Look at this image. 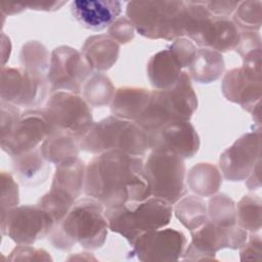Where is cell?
Instances as JSON below:
<instances>
[{"instance_id":"cell-34","label":"cell","mask_w":262,"mask_h":262,"mask_svg":"<svg viewBox=\"0 0 262 262\" xmlns=\"http://www.w3.org/2000/svg\"><path fill=\"white\" fill-rule=\"evenodd\" d=\"M19 190L14 177L6 171L1 172V215L18 206Z\"/></svg>"},{"instance_id":"cell-43","label":"cell","mask_w":262,"mask_h":262,"mask_svg":"<svg viewBox=\"0 0 262 262\" xmlns=\"http://www.w3.org/2000/svg\"><path fill=\"white\" fill-rule=\"evenodd\" d=\"M246 186L249 190H255L261 187V159L246 178Z\"/></svg>"},{"instance_id":"cell-10","label":"cell","mask_w":262,"mask_h":262,"mask_svg":"<svg viewBox=\"0 0 262 262\" xmlns=\"http://www.w3.org/2000/svg\"><path fill=\"white\" fill-rule=\"evenodd\" d=\"M191 241L185 248L183 261L215 260L216 253L223 249L237 250L248 238V232L237 224L220 226L209 219L198 229L189 231Z\"/></svg>"},{"instance_id":"cell-13","label":"cell","mask_w":262,"mask_h":262,"mask_svg":"<svg viewBox=\"0 0 262 262\" xmlns=\"http://www.w3.org/2000/svg\"><path fill=\"white\" fill-rule=\"evenodd\" d=\"M47 77L39 76L20 68L1 67V100L26 108H38L47 99Z\"/></svg>"},{"instance_id":"cell-35","label":"cell","mask_w":262,"mask_h":262,"mask_svg":"<svg viewBox=\"0 0 262 262\" xmlns=\"http://www.w3.org/2000/svg\"><path fill=\"white\" fill-rule=\"evenodd\" d=\"M107 35L119 45H124L134 39L135 29L127 16H119L107 28Z\"/></svg>"},{"instance_id":"cell-36","label":"cell","mask_w":262,"mask_h":262,"mask_svg":"<svg viewBox=\"0 0 262 262\" xmlns=\"http://www.w3.org/2000/svg\"><path fill=\"white\" fill-rule=\"evenodd\" d=\"M1 108V138L0 141L6 139L10 136L13 129L15 128L19 118L20 111L18 106L1 100L0 102Z\"/></svg>"},{"instance_id":"cell-29","label":"cell","mask_w":262,"mask_h":262,"mask_svg":"<svg viewBox=\"0 0 262 262\" xmlns=\"http://www.w3.org/2000/svg\"><path fill=\"white\" fill-rule=\"evenodd\" d=\"M116 88L103 73L94 72L84 83L81 95L92 107H102L111 103Z\"/></svg>"},{"instance_id":"cell-21","label":"cell","mask_w":262,"mask_h":262,"mask_svg":"<svg viewBox=\"0 0 262 262\" xmlns=\"http://www.w3.org/2000/svg\"><path fill=\"white\" fill-rule=\"evenodd\" d=\"M150 97V90L144 87L123 86L116 89L110 103L113 116L136 122L145 111Z\"/></svg>"},{"instance_id":"cell-27","label":"cell","mask_w":262,"mask_h":262,"mask_svg":"<svg viewBox=\"0 0 262 262\" xmlns=\"http://www.w3.org/2000/svg\"><path fill=\"white\" fill-rule=\"evenodd\" d=\"M222 184V174L217 166L211 163H198L186 174V186L201 198L212 196Z\"/></svg>"},{"instance_id":"cell-25","label":"cell","mask_w":262,"mask_h":262,"mask_svg":"<svg viewBox=\"0 0 262 262\" xmlns=\"http://www.w3.org/2000/svg\"><path fill=\"white\" fill-rule=\"evenodd\" d=\"M225 62L220 52L200 47L188 67V76L190 80L200 84H210L224 74Z\"/></svg>"},{"instance_id":"cell-15","label":"cell","mask_w":262,"mask_h":262,"mask_svg":"<svg viewBox=\"0 0 262 262\" xmlns=\"http://www.w3.org/2000/svg\"><path fill=\"white\" fill-rule=\"evenodd\" d=\"M261 130H252L238 137L219 157V170L231 182L246 180L260 160Z\"/></svg>"},{"instance_id":"cell-45","label":"cell","mask_w":262,"mask_h":262,"mask_svg":"<svg viewBox=\"0 0 262 262\" xmlns=\"http://www.w3.org/2000/svg\"><path fill=\"white\" fill-rule=\"evenodd\" d=\"M68 261H73V260H84V261H96L97 259L91 255V253L88 252H83V253H75V255H71L70 257L67 258Z\"/></svg>"},{"instance_id":"cell-37","label":"cell","mask_w":262,"mask_h":262,"mask_svg":"<svg viewBox=\"0 0 262 262\" xmlns=\"http://www.w3.org/2000/svg\"><path fill=\"white\" fill-rule=\"evenodd\" d=\"M8 261H52L51 256L44 249L32 245H17L7 257Z\"/></svg>"},{"instance_id":"cell-11","label":"cell","mask_w":262,"mask_h":262,"mask_svg":"<svg viewBox=\"0 0 262 262\" xmlns=\"http://www.w3.org/2000/svg\"><path fill=\"white\" fill-rule=\"evenodd\" d=\"M94 73L83 53L69 45L55 47L50 53L47 81L50 93L69 91L81 94L82 87Z\"/></svg>"},{"instance_id":"cell-6","label":"cell","mask_w":262,"mask_h":262,"mask_svg":"<svg viewBox=\"0 0 262 262\" xmlns=\"http://www.w3.org/2000/svg\"><path fill=\"white\" fill-rule=\"evenodd\" d=\"M172 213V205L154 196L119 208L104 209L108 229L122 235L130 246L141 234L167 226Z\"/></svg>"},{"instance_id":"cell-2","label":"cell","mask_w":262,"mask_h":262,"mask_svg":"<svg viewBox=\"0 0 262 262\" xmlns=\"http://www.w3.org/2000/svg\"><path fill=\"white\" fill-rule=\"evenodd\" d=\"M107 231L108 224L103 205L86 195L79 199L63 219L55 225L48 235V241L60 251H69L76 245L94 251L104 245Z\"/></svg>"},{"instance_id":"cell-4","label":"cell","mask_w":262,"mask_h":262,"mask_svg":"<svg viewBox=\"0 0 262 262\" xmlns=\"http://www.w3.org/2000/svg\"><path fill=\"white\" fill-rule=\"evenodd\" d=\"M126 15L135 31L144 38L174 41L184 37V1H130Z\"/></svg>"},{"instance_id":"cell-32","label":"cell","mask_w":262,"mask_h":262,"mask_svg":"<svg viewBox=\"0 0 262 262\" xmlns=\"http://www.w3.org/2000/svg\"><path fill=\"white\" fill-rule=\"evenodd\" d=\"M208 219L220 226L236 224V209L234 201L226 193H215L207 205Z\"/></svg>"},{"instance_id":"cell-17","label":"cell","mask_w":262,"mask_h":262,"mask_svg":"<svg viewBox=\"0 0 262 262\" xmlns=\"http://www.w3.org/2000/svg\"><path fill=\"white\" fill-rule=\"evenodd\" d=\"M261 67L243 63L242 67L227 71L221 81L223 96L230 102L239 104L251 113L261 104Z\"/></svg>"},{"instance_id":"cell-40","label":"cell","mask_w":262,"mask_h":262,"mask_svg":"<svg viewBox=\"0 0 262 262\" xmlns=\"http://www.w3.org/2000/svg\"><path fill=\"white\" fill-rule=\"evenodd\" d=\"M261 47V36L259 32L254 31H241L239 41L234 49L241 57L245 56L251 51L260 49Z\"/></svg>"},{"instance_id":"cell-33","label":"cell","mask_w":262,"mask_h":262,"mask_svg":"<svg viewBox=\"0 0 262 262\" xmlns=\"http://www.w3.org/2000/svg\"><path fill=\"white\" fill-rule=\"evenodd\" d=\"M231 20L239 31L258 32L262 24V2L243 1L236 6Z\"/></svg>"},{"instance_id":"cell-41","label":"cell","mask_w":262,"mask_h":262,"mask_svg":"<svg viewBox=\"0 0 262 262\" xmlns=\"http://www.w3.org/2000/svg\"><path fill=\"white\" fill-rule=\"evenodd\" d=\"M205 3L212 16L229 18L239 1H205Z\"/></svg>"},{"instance_id":"cell-19","label":"cell","mask_w":262,"mask_h":262,"mask_svg":"<svg viewBox=\"0 0 262 262\" xmlns=\"http://www.w3.org/2000/svg\"><path fill=\"white\" fill-rule=\"evenodd\" d=\"M241 31L229 18L209 16L193 24L186 37L198 46L220 53L236 48Z\"/></svg>"},{"instance_id":"cell-28","label":"cell","mask_w":262,"mask_h":262,"mask_svg":"<svg viewBox=\"0 0 262 262\" xmlns=\"http://www.w3.org/2000/svg\"><path fill=\"white\" fill-rule=\"evenodd\" d=\"M173 212L178 221L189 231L198 229L208 220L207 204L196 194L182 196L175 203Z\"/></svg>"},{"instance_id":"cell-20","label":"cell","mask_w":262,"mask_h":262,"mask_svg":"<svg viewBox=\"0 0 262 262\" xmlns=\"http://www.w3.org/2000/svg\"><path fill=\"white\" fill-rule=\"evenodd\" d=\"M70 9L80 26L93 32H100L119 17L122 12V2L118 0H75L71 2Z\"/></svg>"},{"instance_id":"cell-7","label":"cell","mask_w":262,"mask_h":262,"mask_svg":"<svg viewBox=\"0 0 262 262\" xmlns=\"http://www.w3.org/2000/svg\"><path fill=\"white\" fill-rule=\"evenodd\" d=\"M86 165L78 157L55 166L51 186L37 205L44 209L58 224L80 199L85 185Z\"/></svg>"},{"instance_id":"cell-16","label":"cell","mask_w":262,"mask_h":262,"mask_svg":"<svg viewBox=\"0 0 262 262\" xmlns=\"http://www.w3.org/2000/svg\"><path fill=\"white\" fill-rule=\"evenodd\" d=\"M51 132L43 108H27L20 114L10 136L0 141L1 148L8 156L15 157L39 147Z\"/></svg>"},{"instance_id":"cell-44","label":"cell","mask_w":262,"mask_h":262,"mask_svg":"<svg viewBox=\"0 0 262 262\" xmlns=\"http://www.w3.org/2000/svg\"><path fill=\"white\" fill-rule=\"evenodd\" d=\"M27 9L26 4H19V3H7V2H2L1 3V14L4 16L8 15H14L17 13L23 12L24 10Z\"/></svg>"},{"instance_id":"cell-23","label":"cell","mask_w":262,"mask_h":262,"mask_svg":"<svg viewBox=\"0 0 262 262\" xmlns=\"http://www.w3.org/2000/svg\"><path fill=\"white\" fill-rule=\"evenodd\" d=\"M94 72L103 73L115 66L120 54V45L107 34L88 37L81 49Z\"/></svg>"},{"instance_id":"cell-24","label":"cell","mask_w":262,"mask_h":262,"mask_svg":"<svg viewBox=\"0 0 262 262\" xmlns=\"http://www.w3.org/2000/svg\"><path fill=\"white\" fill-rule=\"evenodd\" d=\"M12 158V170L26 186L43 183L50 174V163L43 157L40 146Z\"/></svg>"},{"instance_id":"cell-18","label":"cell","mask_w":262,"mask_h":262,"mask_svg":"<svg viewBox=\"0 0 262 262\" xmlns=\"http://www.w3.org/2000/svg\"><path fill=\"white\" fill-rule=\"evenodd\" d=\"M148 137L150 150L171 152L183 160L192 158L200 149L199 134L189 121L170 122Z\"/></svg>"},{"instance_id":"cell-8","label":"cell","mask_w":262,"mask_h":262,"mask_svg":"<svg viewBox=\"0 0 262 262\" xmlns=\"http://www.w3.org/2000/svg\"><path fill=\"white\" fill-rule=\"evenodd\" d=\"M150 196L170 205L186 193V168L180 157L161 150H150L143 166Z\"/></svg>"},{"instance_id":"cell-3","label":"cell","mask_w":262,"mask_h":262,"mask_svg":"<svg viewBox=\"0 0 262 262\" xmlns=\"http://www.w3.org/2000/svg\"><path fill=\"white\" fill-rule=\"evenodd\" d=\"M196 108L198 96L191 80L187 72L182 71L172 87L150 91L148 104L136 123L149 136L170 122L189 121Z\"/></svg>"},{"instance_id":"cell-12","label":"cell","mask_w":262,"mask_h":262,"mask_svg":"<svg viewBox=\"0 0 262 262\" xmlns=\"http://www.w3.org/2000/svg\"><path fill=\"white\" fill-rule=\"evenodd\" d=\"M55 227L50 215L36 205L16 206L1 215V233L16 245H34Z\"/></svg>"},{"instance_id":"cell-22","label":"cell","mask_w":262,"mask_h":262,"mask_svg":"<svg viewBox=\"0 0 262 262\" xmlns=\"http://www.w3.org/2000/svg\"><path fill=\"white\" fill-rule=\"evenodd\" d=\"M182 69L178 58L167 47L150 56L146 64V74L154 89H166L178 81Z\"/></svg>"},{"instance_id":"cell-14","label":"cell","mask_w":262,"mask_h":262,"mask_svg":"<svg viewBox=\"0 0 262 262\" xmlns=\"http://www.w3.org/2000/svg\"><path fill=\"white\" fill-rule=\"evenodd\" d=\"M187 239L183 232L173 228H160L138 236L129 257H136L142 262H172L181 259Z\"/></svg>"},{"instance_id":"cell-5","label":"cell","mask_w":262,"mask_h":262,"mask_svg":"<svg viewBox=\"0 0 262 262\" xmlns=\"http://www.w3.org/2000/svg\"><path fill=\"white\" fill-rule=\"evenodd\" d=\"M81 149L92 155L110 150H121L136 157L146 155L149 137L136 122L123 120L113 115L94 122L90 130L80 140Z\"/></svg>"},{"instance_id":"cell-30","label":"cell","mask_w":262,"mask_h":262,"mask_svg":"<svg viewBox=\"0 0 262 262\" xmlns=\"http://www.w3.org/2000/svg\"><path fill=\"white\" fill-rule=\"evenodd\" d=\"M19 62L26 71L47 77L50 55L45 45L38 40H29L23 44L19 52Z\"/></svg>"},{"instance_id":"cell-31","label":"cell","mask_w":262,"mask_h":262,"mask_svg":"<svg viewBox=\"0 0 262 262\" xmlns=\"http://www.w3.org/2000/svg\"><path fill=\"white\" fill-rule=\"evenodd\" d=\"M235 209L236 224L239 227L251 233H255L261 229L262 201L259 195H244L235 204Z\"/></svg>"},{"instance_id":"cell-1","label":"cell","mask_w":262,"mask_h":262,"mask_svg":"<svg viewBox=\"0 0 262 262\" xmlns=\"http://www.w3.org/2000/svg\"><path fill=\"white\" fill-rule=\"evenodd\" d=\"M142 157L121 150L96 155L86 165L84 193L104 209L142 202L150 196Z\"/></svg>"},{"instance_id":"cell-42","label":"cell","mask_w":262,"mask_h":262,"mask_svg":"<svg viewBox=\"0 0 262 262\" xmlns=\"http://www.w3.org/2000/svg\"><path fill=\"white\" fill-rule=\"evenodd\" d=\"M67 1H47V2H32V3H27L26 6L27 8L31 10H37V11H56L60 9Z\"/></svg>"},{"instance_id":"cell-39","label":"cell","mask_w":262,"mask_h":262,"mask_svg":"<svg viewBox=\"0 0 262 262\" xmlns=\"http://www.w3.org/2000/svg\"><path fill=\"white\" fill-rule=\"evenodd\" d=\"M262 241L261 235L251 233L245 244L239 248L241 261H261L262 260Z\"/></svg>"},{"instance_id":"cell-9","label":"cell","mask_w":262,"mask_h":262,"mask_svg":"<svg viewBox=\"0 0 262 262\" xmlns=\"http://www.w3.org/2000/svg\"><path fill=\"white\" fill-rule=\"evenodd\" d=\"M51 130L69 133L81 140L93 125L90 105L81 94L69 91L50 93L43 107Z\"/></svg>"},{"instance_id":"cell-26","label":"cell","mask_w":262,"mask_h":262,"mask_svg":"<svg viewBox=\"0 0 262 262\" xmlns=\"http://www.w3.org/2000/svg\"><path fill=\"white\" fill-rule=\"evenodd\" d=\"M43 157L50 163L58 166L79 157L80 140L75 136L61 132H51L40 145Z\"/></svg>"},{"instance_id":"cell-38","label":"cell","mask_w":262,"mask_h":262,"mask_svg":"<svg viewBox=\"0 0 262 262\" xmlns=\"http://www.w3.org/2000/svg\"><path fill=\"white\" fill-rule=\"evenodd\" d=\"M168 48L175 54L183 69L189 67L196 52V47L194 43L190 41L188 38L184 37L175 39L168 46Z\"/></svg>"}]
</instances>
